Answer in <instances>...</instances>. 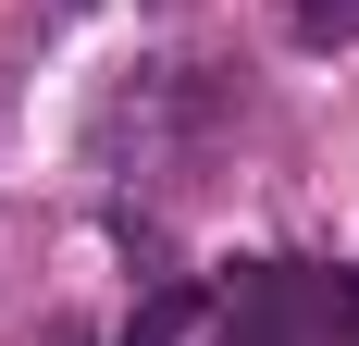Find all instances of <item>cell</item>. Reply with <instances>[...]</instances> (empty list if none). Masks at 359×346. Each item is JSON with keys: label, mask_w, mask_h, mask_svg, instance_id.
<instances>
[{"label": "cell", "mask_w": 359, "mask_h": 346, "mask_svg": "<svg viewBox=\"0 0 359 346\" xmlns=\"http://www.w3.org/2000/svg\"><path fill=\"white\" fill-rule=\"evenodd\" d=\"M297 50H359V0H273Z\"/></svg>", "instance_id": "1"}]
</instances>
